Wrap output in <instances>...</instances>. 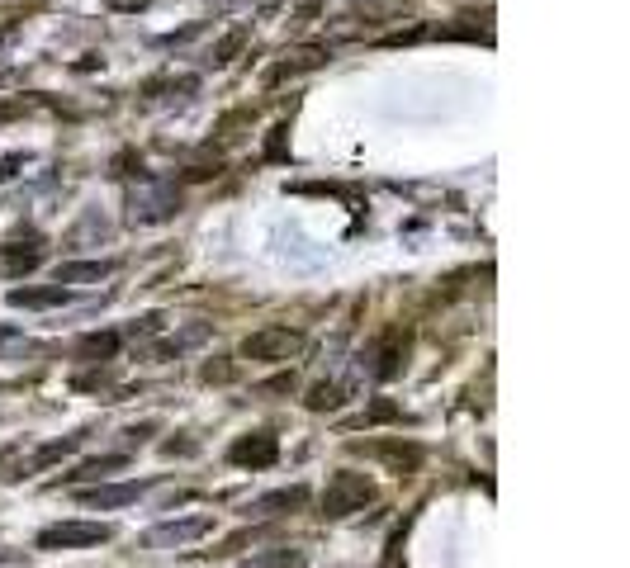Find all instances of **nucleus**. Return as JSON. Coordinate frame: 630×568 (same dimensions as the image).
I'll use <instances>...</instances> for the list:
<instances>
[{"mask_svg":"<svg viewBox=\"0 0 630 568\" xmlns=\"http://www.w3.org/2000/svg\"><path fill=\"white\" fill-rule=\"evenodd\" d=\"M180 213V185L166 176H143L138 190L128 195V223H166Z\"/></svg>","mask_w":630,"mask_h":568,"instance_id":"nucleus-1","label":"nucleus"},{"mask_svg":"<svg viewBox=\"0 0 630 568\" xmlns=\"http://www.w3.org/2000/svg\"><path fill=\"white\" fill-rule=\"evenodd\" d=\"M375 497H379V488H375L370 474L337 469V474L327 479V488H323V516H327V521H342V516H351V512H365Z\"/></svg>","mask_w":630,"mask_h":568,"instance_id":"nucleus-2","label":"nucleus"},{"mask_svg":"<svg viewBox=\"0 0 630 568\" xmlns=\"http://www.w3.org/2000/svg\"><path fill=\"white\" fill-rule=\"evenodd\" d=\"M299 351H304V332H294V327H261L242 341V355L256 365H289Z\"/></svg>","mask_w":630,"mask_h":568,"instance_id":"nucleus-3","label":"nucleus"},{"mask_svg":"<svg viewBox=\"0 0 630 568\" xmlns=\"http://www.w3.org/2000/svg\"><path fill=\"white\" fill-rule=\"evenodd\" d=\"M114 540V526L105 521H57L38 531V550H81V545H105Z\"/></svg>","mask_w":630,"mask_h":568,"instance_id":"nucleus-4","label":"nucleus"},{"mask_svg":"<svg viewBox=\"0 0 630 568\" xmlns=\"http://www.w3.org/2000/svg\"><path fill=\"white\" fill-rule=\"evenodd\" d=\"M403 365H408V332L403 327H384L375 337V346H370V374L375 379H394V374H403Z\"/></svg>","mask_w":630,"mask_h":568,"instance_id":"nucleus-5","label":"nucleus"},{"mask_svg":"<svg viewBox=\"0 0 630 568\" xmlns=\"http://www.w3.org/2000/svg\"><path fill=\"white\" fill-rule=\"evenodd\" d=\"M275 460H280V441L270 431H247L228 445V464H237V469H270Z\"/></svg>","mask_w":630,"mask_h":568,"instance_id":"nucleus-6","label":"nucleus"},{"mask_svg":"<svg viewBox=\"0 0 630 568\" xmlns=\"http://www.w3.org/2000/svg\"><path fill=\"white\" fill-rule=\"evenodd\" d=\"M209 531H214V516H185V521H162V526L143 531V545L147 550H171V545H190Z\"/></svg>","mask_w":630,"mask_h":568,"instance_id":"nucleus-7","label":"nucleus"},{"mask_svg":"<svg viewBox=\"0 0 630 568\" xmlns=\"http://www.w3.org/2000/svg\"><path fill=\"white\" fill-rule=\"evenodd\" d=\"M351 450L356 455H370V460H384L398 479L403 474H417V464H422V445H413V441H365V445L356 441Z\"/></svg>","mask_w":630,"mask_h":568,"instance_id":"nucleus-8","label":"nucleus"},{"mask_svg":"<svg viewBox=\"0 0 630 568\" xmlns=\"http://www.w3.org/2000/svg\"><path fill=\"white\" fill-rule=\"evenodd\" d=\"M147 488H152V479H138V483H100V488H81V493H76V502H81V507H100V512H109V507L138 502Z\"/></svg>","mask_w":630,"mask_h":568,"instance_id":"nucleus-9","label":"nucleus"},{"mask_svg":"<svg viewBox=\"0 0 630 568\" xmlns=\"http://www.w3.org/2000/svg\"><path fill=\"white\" fill-rule=\"evenodd\" d=\"M304 502H308V488L294 483V488H275V493L247 502V516H289V512H299Z\"/></svg>","mask_w":630,"mask_h":568,"instance_id":"nucleus-10","label":"nucleus"},{"mask_svg":"<svg viewBox=\"0 0 630 568\" xmlns=\"http://www.w3.org/2000/svg\"><path fill=\"white\" fill-rule=\"evenodd\" d=\"M5 299H10V308H57V303H72V289L67 284H24V289H10Z\"/></svg>","mask_w":630,"mask_h":568,"instance_id":"nucleus-11","label":"nucleus"},{"mask_svg":"<svg viewBox=\"0 0 630 568\" xmlns=\"http://www.w3.org/2000/svg\"><path fill=\"white\" fill-rule=\"evenodd\" d=\"M327 48H299V53H289L285 62H275V67L266 71V86H280V81H289V76H304V71H318L327 62Z\"/></svg>","mask_w":630,"mask_h":568,"instance_id":"nucleus-12","label":"nucleus"},{"mask_svg":"<svg viewBox=\"0 0 630 568\" xmlns=\"http://www.w3.org/2000/svg\"><path fill=\"white\" fill-rule=\"evenodd\" d=\"M43 266V247L38 242H0V275H29Z\"/></svg>","mask_w":630,"mask_h":568,"instance_id":"nucleus-13","label":"nucleus"},{"mask_svg":"<svg viewBox=\"0 0 630 568\" xmlns=\"http://www.w3.org/2000/svg\"><path fill=\"white\" fill-rule=\"evenodd\" d=\"M119 346H124L119 332H90V337L76 341V360H86V365H105V360L119 355Z\"/></svg>","mask_w":630,"mask_h":568,"instance_id":"nucleus-14","label":"nucleus"},{"mask_svg":"<svg viewBox=\"0 0 630 568\" xmlns=\"http://www.w3.org/2000/svg\"><path fill=\"white\" fill-rule=\"evenodd\" d=\"M119 270V261H72V266H57V284H100Z\"/></svg>","mask_w":630,"mask_h":568,"instance_id":"nucleus-15","label":"nucleus"},{"mask_svg":"<svg viewBox=\"0 0 630 568\" xmlns=\"http://www.w3.org/2000/svg\"><path fill=\"white\" fill-rule=\"evenodd\" d=\"M417 0H356V15L365 19V24H389V19L408 15Z\"/></svg>","mask_w":630,"mask_h":568,"instance_id":"nucleus-16","label":"nucleus"},{"mask_svg":"<svg viewBox=\"0 0 630 568\" xmlns=\"http://www.w3.org/2000/svg\"><path fill=\"white\" fill-rule=\"evenodd\" d=\"M128 464V455H95V460H86V464H76L72 474H62V479L67 483H76V479H109V474H114V469H124Z\"/></svg>","mask_w":630,"mask_h":568,"instance_id":"nucleus-17","label":"nucleus"},{"mask_svg":"<svg viewBox=\"0 0 630 568\" xmlns=\"http://www.w3.org/2000/svg\"><path fill=\"white\" fill-rule=\"evenodd\" d=\"M342 384H313V389H308V412H332V408H342Z\"/></svg>","mask_w":630,"mask_h":568,"instance_id":"nucleus-18","label":"nucleus"},{"mask_svg":"<svg viewBox=\"0 0 630 568\" xmlns=\"http://www.w3.org/2000/svg\"><path fill=\"white\" fill-rule=\"evenodd\" d=\"M247 38H252V29H247V24H237L233 34H223V38H218V48L209 53V57H214V67H228V62L237 57V48H242Z\"/></svg>","mask_w":630,"mask_h":568,"instance_id":"nucleus-19","label":"nucleus"},{"mask_svg":"<svg viewBox=\"0 0 630 568\" xmlns=\"http://www.w3.org/2000/svg\"><path fill=\"white\" fill-rule=\"evenodd\" d=\"M242 568H304V554H299V550H270V554L247 559Z\"/></svg>","mask_w":630,"mask_h":568,"instance_id":"nucleus-20","label":"nucleus"},{"mask_svg":"<svg viewBox=\"0 0 630 568\" xmlns=\"http://www.w3.org/2000/svg\"><path fill=\"white\" fill-rule=\"evenodd\" d=\"M403 417V408L398 403H389V398H379V403H370V408L356 417V426H379V422H398Z\"/></svg>","mask_w":630,"mask_h":568,"instance_id":"nucleus-21","label":"nucleus"},{"mask_svg":"<svg viewBox=\"0 0 630 568\" xmlns=\"http://www.w3.org/2000/svg\"><path fill=\"white\" fill-rule=\"evenodd\" d=\"M76 450V436H62V441H53V445H43L34 460H29V469H43V464H53V460H62V455H72Z\"/></svg>","mask_w":630,"mask_h":568,"instance_id":"nucleus-22","label":"nucleus"},{"mask_svg":"<svg viewBox=\"0 0 630 568\" xmlns=\"http://www.w3.org/2000/svg\"><path fill=\"white\" fill-rule=\"evenodd\" d=\"M289 124H275L270 128V142H266V161H285L289 157Z\"/></svg>","mask_w":630,"mask_h":568,"instance_id":"nucleus-23","label":"nucleus"},{"mask_svg":"<svg viewBox=\"0 0 630 568\" xmlns=\"http://www.w3.org/2000/svg\"><path fill=\"white\" fill-rule=\"evenodd\" d=\"M29 100H24V95H10V100H0V124H10V119H24V114H29Z\"/></svg>","mask_w":630,"mask_h":568,"instance_id":"nucleus-24","label":"nucleus"},{"mask_svg":"<svg viewBox=\"0 0 630 568\" xmlns=\"http://www.w3.org/2000/svg\"><path fill=\"white\" fill-rule=\"evenodd\" d=\"M204 379H209V384H228L233 370H228V365H204Z\"/></svg>","mask_w":630,"mask_h":568,"instance_id":"nucleus-25","label":"nucleus"},{"mask_svg":"<svg viewBox=\"0 0 630 568\" xmlns=\"http://www.w3.org/2000/svg\"><path fill=\"white\" fill-rule=\"evenodd\" d=\"M242 5H252V0H209V15H228V10H242Z\"/></svg>","mask_w":630,"mask_h":568,"instance_id":"nucleus-26","label":"nucleus"},{"mask_svg":"<svg viewBox=\"0 0 630 568\" xmlns=\"http://www.w3.org/2000/svg\"><path fill=\"white\" fill-rule=\"evenodd\" d=\"M19 29H24L19 19H5V24H0V48H5V43H15V38H19Z\"/></svg>","mask_w":630,"mask_h":568,"instance_id":"nucleus-27","label":"nucleus"},{"mask_svg":"<svg viewBox=\"0 0 630 568\" xmlns=\"http://www.w3.org/2000/svg\"><path fill=\"white\" fill-rule=\"evenodd\" d=\"M162 450H166V455H195V445H190V441H166Z\"/></svg>","mask_w":630,"mask_h":568,"instance_id":"nucleus-28","label":"nucleus"},{"mask_svg":"<svg viewBox=\"0 0 630 568\" xmlns=\"http://www.w3.org/2000/svg\"><path fill=\"white\" fill-rule=\"evenodd\" d=\"M15 337V327H0V341H10Z\"/></svg>","mask_w":630,"mask_h":568,"instance_id":"nucleus-29","label":"nucleus"}]
</instances>
